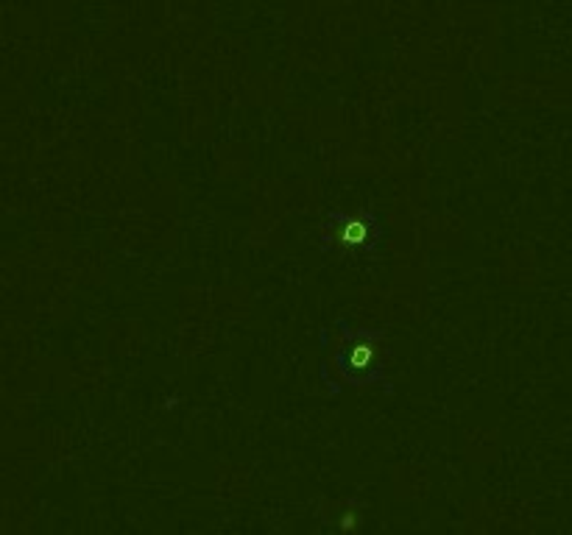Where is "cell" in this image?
Segmentation results:
<instances>
[{
    "instance_id": "obj_1",
    "label": "cell",
    "mask_w": 572,
    "mask_h": 535,
    "mask_svg": "<svg viewBox=\"0 0 572 535\" xmlns=\"http://www.w3.org/2000/svg\"><path fill=\"white\" fill-rule=\"evenodd\" d=\"M363 226H360V223H352V226H349V229H346V240H349V243H360V240H363Z\"/></svg>"
},
{
    "instance_id": "obj_2",
    "label": "cell",
    "mask_w": 572,
    "mask_h": 535,
    "mask_svg": "<svg viewBox=\"0 0 572 535\" xmlns=\"http://www.w3.org/2000/svg\"><path fill=\"white\" fill-rule=\"evenodd\" d=\"M355 363H358V366H366V363H369V349H358V351H355Z\"/></svg>"
}]
</instances>
